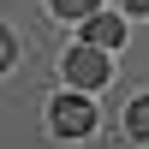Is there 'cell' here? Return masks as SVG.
Masks as SVG:
<instances>
[{
  "mask_svg": "<svg viewBox=\"0 0 149 149\" xmlns=\"http://www.w3.org/2000/svg\"><path fill=\"white\" fill-rule=\"evenodd\" d=\"M60 66H66V84H78V90H102V84H107V60L95 54V48H84V42L72 48Z\"/></svg>",
  "mask_w": 149,
  "mask_h": 149,
  "instance_id": "2",
  "label": "cell"
},
{
  "mask_svg": "<svg viewBox=\"0 0 149 149\" xmlns=\"http://www.w3.org/2000/svg\"><path fill=\"white\" fill-rule=\"evenodd\" d=\"M125 125H131V137H143V143H149V95H137V102H131Z\"/></svg>",
  "mask_w": 149,
  "mask_h": 149,
  "instance_id": "4",
  "label": "cell"
},
{
  "mask_svg": "<svg viewBox=\"0 0 149 149\" xmlns=\"http://www.w3.org/2000/svg\"><path fill=\"white\" fill-rule=\"evenodd\" d=\"M95 6H102V0H54V12H60V18H90Z\"/></svg>",
  "mask_w": 149,
  "mask_h": 149,
  "instance_id": "5",
  "label": "cell"
},
{
  "mask_svg": "<svg viewBox=\"0 0 149 149\" xmlns=\"http://www.w3.org/2000/svg\"><path fill=\"white\" fill-rule=\"evenodd\" d=\"M125 12H149V0H125Z\"/></svg>",
  "mask_w": 149,
  "mask_h": 149,
  "instance_id": "7",
  "label": "cell"
},
{
  "mask_svg": "<svg viewBox=\"0 0 149 149\" xmlns=\"http://www.w3.org/2000/svg\"><path fill=\"white\" fill-rule=\"evenodd\" d=\"M6 66H12V36L0 30V72H6Z\"/></svg>",
  "mask_w": 149,
  "mask_h": 149,
  "instance_id": "6",
  "label": "cell"
},
{
  "mask_svg": "<svg viewBox=\"0 0 149 149\" xmlns=\"http://www.w3.org/2000/svg\"><path fill=\"white\" fill-rule=\"evenodd\" d=\"M119 42H125V18H113V12H90L84 18V48L102 54V48H119Z\"/></svg>",
  "mask_w": 149,
  "mask_h": 149,
  "instance_id": "3",
  "label": "cell"
},
{
  "mask_svg": "<svg viewBox=\"0 0 149 149\" xmlns=\"http://www.w3.org/2000/svg\"><path fill=\"white\" fill-rule=\"evenodd\" d=\"M48 125H54V137H90L95 131V107L84 102V95H60V102L48 107Z\"/></svg>",
  "mask_w": 149,
  "mask_h": 149,
  "instance_id": "1",
  "label": "cell"
}]
</instances>
